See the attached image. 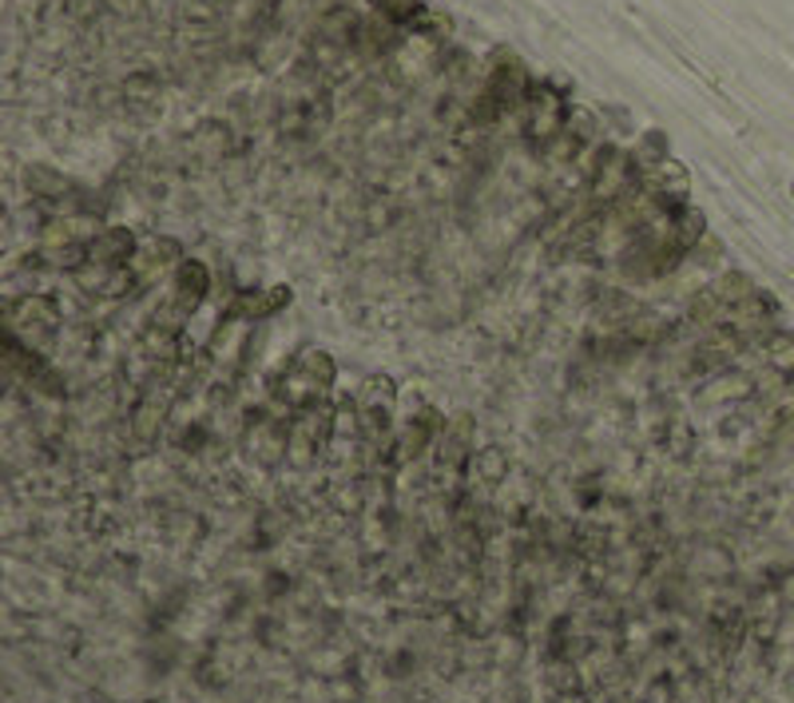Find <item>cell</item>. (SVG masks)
<instances>
[{
    "mask_svg": "<svg viewBox=\"0 0 794 703\" xmlns=\"http://www.w3.org/2000/svg\"><path fill=\"white\" fill-rule=\"evenodd\" d=\"M9 322H12V334H24L29 347H44L60 330V307L49 295H29L9 307Z\"/></svg>",
    "mask_w": 794,
    "mask_h": 703,
    "instance_id": "6da1fadb",
    "label": "cell"
},
{
    "mask_svg": "<svg viewBox=\"0 0 794 703\" xmlns=\"http://www.w3.org/2000/svg\"><path fill=\"white\" fill-rule=\"evenodd\" d=\"M203 295H207V270L198 267V263H179L175 275H171V295H168L171 307H179L183 315H195Z\"/></svg>",
    "mask_w": 794,
    "mask_h": 703,
    "instance_id": "7a4b0ae2",
    "label": "cell"
},
{
    "mask_svg": "<svg viewBox=\"0 0 794 703\" xmlns=\"http://www.w3.org/2000/svg\"><path fill=\"white\" fill-rule=\"evenodd\" d=\"M131 255H136V238L128 231H104L88 243L92 267H128Z\"/></svg>",
    "mask_w": 794,
    "mask_h": 703,
    "instance_id": "3957f363",
    "label": "cell"
},
{
    "mask_svg": "<svg viewBox=\"0 0 794 703\" xmlns=\"http://www.w3.org/2000/svg\"><path fill=\"white\" fill-rule=\"evenodd\" d=\"M394 382L389 377H369L366 386H362V394H357V409L362 414H394Z\"/></svg>",
    "mask_w": 794,
    "mask_h": 703,
    "instance_id": "277c9868",
    "label": "cell"
}]
</instances>
